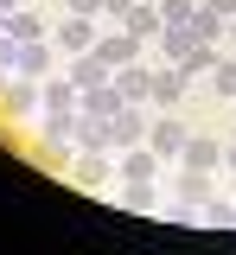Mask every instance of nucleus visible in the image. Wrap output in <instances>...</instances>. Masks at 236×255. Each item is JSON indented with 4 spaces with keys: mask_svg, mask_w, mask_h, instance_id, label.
<instances>
[{
    "mask_svg": "<svg viewBox=\"0 0 236 255\" xmlns=\"http://www.w3.org/2000/svg\"><path fill=\"white\" fill-rule=\"evenodd\" d=\"M147 128H153V122L140 115V102H128V109L109 122V147H121V153H128V147H140V140H147Z\"/></svg>",
    "mask_w": 236,
    "mask_h": 255,
    "instance_id": "f257e3e1",
    "label": "nucleus"
},
{
    "mask_svg": "<svg viewBox=\"0 0 236 255\" xmlns=\"http://www.w3.org/2000/svg\"><path fill=\"white\" fill-rule=\"evenodd\" d=\"M134 45H140V38L121 26V32H109V38H96V58L109 64V70H128V64H134Z\"/></svg>",
    "mask_w": 236,
    "mask_h": 255,
    "instance_id": "f03ea898",
    "label": "nucleus"
},
{
    "mask_svg": "<svg viewBox=\"0 0 236 255\" xmlns=\"http://www.w3.org/2000/svg\"><path fill=\"white\" fill-rule=\"evenodd\" d=\"M172 204H211V172H198V166H185L179 179H172Z\"/></svg>",
    "mask_w": 236,
    "mask_h": 255,
    "instance_id": "7ed1b4c3",
    "label": "nucleus"
},
{
    "mask_svg": "<svg viewBox=\"0 0 236 255\" xmlns=\"http://www.w3.org/2000/svg\"><path fill=\"white\" fill-rule=\"evenodd\" d=\"M147 147L160 159H172V153H185V128H179V115H160V122L147 128Z\"/></svg>",
    "mask_w": 236,
    "mask_h": 255,
    "instance_id": "20e7f679",
    "label": "nucleus"
},
{
    "mask_svg": "<svg viewBox=\"0 0 236 255\" xmlns=\"http://www.w3.org/2000/svg\"><path fill=\"white\" fill-rule=\"evenodd\" d=\"M58 51H70V58H83V51H96V26L70 13V26H58Z\"/></svg>",
    "mask_w": 236,
    "mask_h": 255,
    "instance_id": "39448f33",
    "label": "nucleus"
},
{
    "mask_svg": "<svg viewBox=\"0 0 236 255\" xmlns=\"http://www.w3.org/2000/svg\"><path fill=\"white\" fill-rule=\"evenodd\" d=\"M38 102H45V96H38V77H19V83H6V96H0L6 115H32Z\"/></svg>",
    "mask_w": 236,
    "mask_h": 255,
    "instance_id": "423d86ee",
    "label": "nucleus"
},
{
    "mask_svg": "<svg viewBox=\"0 0 236 255\" xmlns=\"http://www.w3.org/2000/svg\"><path fill=\"white\" fill-rule=\"evenodd\" d=\"M128 102H121V90L115 83H96V90H83V115H102V122H115Z\"/></svg>",
    "mask_w": 236,
    "mask_h": 255,
    "instance_id": "0eeeda50",
    "label": "nucleus"
},
{
    "mask_svg": "<svg viewBox=\"0 0 236 255\" xmlns=\"http://www.w3.org/2000/svg\"><path fill=\"white\" fill-rule=\"evenodd\" d=\"M109 77H115V70H109L96 51H83V58L70 64V83H77V90H96V83H109Z\"/></svg>",
    "mask_w": 236,
    "mask_h": 255,
    "instance_id": "6e6552de",
    "label": "nucleus"
},
{
    "mask_svg": "<svg viewBox=\"0 0 236 255\" xmlns=\"http://www.w3.org/2000/svg\"><path fill=\"white\" fill-rule=\"evenodd\" d=\"M115 90H121V102H140V96H153V70H140V64L115 70Z\"/></svg>",
    "mask_w": 236,
    "mask_h": 255,
    "instance_id": "1a4fd4ad",
    "label": "nucleus"
},
{
    "mask_svg": "<svg viewBox=\"0 0 236 255\" xmlns=\"http://www.w3.org/2000/svg\"><path fill=\"white\" fill-rule=\"evenodd\" d=\"M70 140H77L83 153H102V147H109V122H102V115H77V134H70Z\"/></svg>",
    "mask_w": 236,
    "mask_h": 255,
    "instance_id": "9d476101",
    "label": "nucleus"
},
{
    "mask_svg": "<svg viewBox=\"0 0 236 255\" xmlns=\"http://www.w3.org/2000/svg\"><path fill=\"white\" fill-rule=\"evenodd\" d=\"M217 159H224V147H217L211 134H185V166H198V172H211Z\"/></svg>",
    "mask_w": 236,
    "mask_h": 255,
    "instance_id": "9b49d317",
    "label": "nucleus"
},
{
    "mask_svg": "<svg viewBox=\"0 0 236 255\" xmlns=\"http://www.w3.org/2000/svg\"><path fill=\"white\" fill-rule=\"evenodd\" d=\"M153 102H160V109H179V102H185V77H179V70H153Z\"/></svg>",
    "mask_w": 236,
    "mask_h": 255,
    "instance_id": "f8f14e48",
    "label": "nucleus"
},
{
    "mask_svg": "<svg viewBox=\"0 0 236 255\" xmlns=\"http://www.w3.org/2000/svg\"><path fill=\"white\" fill-rule=\"evenodd\" d=\"M51 70V45L32 38V45H19V77H45Z\"/></svg>",
    "mask_w": 236,
    "mask_h": 255,
    "instance_id": "ddd939ff",
    "label": "nucleus"
},
{
    "mask_svg": "<svg viewBox=\"0 0 236 255\" xmlns=\"http://www.w3.org/2000/svg\"><path fill=\"white\" fill-rule=\"evenodd\" d=\"M153 166H160L153 147H128V153H121V179H153Z\"/></svg>",
    "mask_w": 236,
    "mask_h": 255,
    "instance_id": "4468645a",
    "label": "nucleus"
},
{
    "mask_svg": "<svg viewBox=\"0 0 236 255\" xmlns=\"http://www.w3.org/2000/svg\"><path fill=\"white\" fill-rule=\"evenodd\" d=\"M38 96H45V109H70V102H77V83H70V77H45V83H38Z\"/></svg>",
    "mask_w": 236,
    "mask_h": 255,
    "instance_id": "2eb2a0df",
    "label": "nucleus"
},
{
    "mask_svg": "<svg viewBox=\"0 0 236 255\" xmlns=\"http://www.w3.org/2000/svg\"><path fill=\"white\" fill-rule=\"evenodd\" d=\"M38 32H45V19H38V13H6V38H19V45H32Z\"/></svg>",
    "mask_w": 236,
    "mask_h": 255,
    "instance_id": "dca6fc26",
    "label": "nucleus"
},
{
    "mask_svg": "<svg viewBox=\"0 0 236 255\" xmlns=\"http://www.w3.org/2000/svg\"><path fill=\"white\" fill-rule=\"evenodd\" d=\"M121 26L134 32V38H147V32H166V26H160V6H134V13H128Z\"/></svg>",
    "mask_w": 236,
    "mask_h": 255,
    "instance_id": "f3484780",
    "label": "nucleus"
},
{
    "mask_svg": "<svg viewBox=\"0 0 236 255\" xmlns=\"http://www.w3.org/2000/svg\"><path fill=\"white\" fill-rule=\"evenodd\" d=\"M102 179H109V159H102V153H83V159H77V185H102Z\"/></svg>",
    "mask_w": 236,
    "mask_h": 255,
    "instance_id": "a211bd4d",
    "label": "nucleus"
},
{
    "mask_svg": "<svg viewBox=\"0 0 236 255\" xmlns=\"http://www.w3.org/2000/svg\"><path fill=\"white\" fill-rule=\"evenodd\" d=\"M192 0H160V26H192Z\"/></svg>",
    "mask_w": 236,
    "mask_h": 255,
    "instance_id": "6ab92c4d",
    "label": "nucleus"
},
{
    "mask_svg": "<svg viewBox=\"0 0 236 255\" xmlns=\"http://www.w3.org/2000/svg\"><path fill=\"white\" fill-rule=\"evenodd\" d=\"M204 223H211V230H230V223H236V211H230V204H217V198H211V204H204Z\"/></svg>",
    "mask_w": 236,
    "mask_h": 255,
    "instance_id": "aec40b11",
    "label": "nucleus"
},
{
    "mask_svg": "<svg viewBox=\"0 0 236 255\" xmlns=\"http://www.w3.org/2000/svg\"><path fill=\"white\" fill-rule=\"evenodd\" d=\"M211 77H217V96H236V58H224Z\"/></svg>",
    "mask_w": 236,
    "mask_h": 255,
    "instance_id": "412c9836",
    "label": "nucleus"
},
{
    "mask_svg": "<svg viewBox=\"0 0 236 255\" xmlns=\"http://www.w3.org/2000/svg\"><path fill=\"white\" fill-rule=\"evenodd\" d=\"M0 70H19V38H0Z\"/></svg>",
    "mask_w": 236,
    "mask_h": 255,
    "instance_id": "4be33fe9",
    "label": "nucleus"
},
{
    "mask_svg": "<svg viewBox=\"0 0 236 255\" xmlns=\"http://www.w3.org/2000/svg\"><path fill=\"white\" fill-rule=\"evenodd\" d=\"M70 13H77V19H90V13H102V0H70Z\"/></svg>",
    "mask_w": 236,
    "mask_h": 255,
    "instance_id": "5701e85b",
    "label": "nucleus"
},
{
    "mask_svg": "<svg viewBox=\"0 0 236 255\" xmlns=\"http://www.w3.org/2000/svg\"><path fill=\"white\" fill-rule=\"evenodd\" d=\"M102 6H109L115 19H128V13H134V0H102Z\"/></svg>",
    "mask_w": 236,
    "mask_h": 255,
    "instance_id": "b1692460",
    "label": "nucleus"
},
{
    "mask_svg": "<svg viewBox=\"0 0 236 255\" xmlns=\"http://www.w3.org/2000/svg\"><path fill=\"white\" fill-rule=\"evenodd\" d=\"M211 13H224V19H236V0H204Z\"/></svg>",
    "mask_w": 236,
    "mask_h": 255,
    "instance_id": "393cba45",
    "label": "nucleus"
},
{
    "mask_svg": "<svg viewBox=\"0 0 236 255\" xmlns=\"http://www.w3.org/2000/svg\"><path fill=\"white\" fill-rule=\"evenodd\" d=\"M0 13H19V0H0Z\"/></svg>",
    "mask_w": 236,
    "mask_h": 255,
    "instance_id": "a878e982",
    "label": "nucleus"
},
{
    "mask_svg": "<svg viewBox=\"0 0 236 255\" xmlns=\"http://www.w3.org/2000/svg\"><path fill=\"white\" fill-rule=\"evenodd\" d=\"M224 166H230V179H236V153H224Z\"/></svg>",
    "mask_w": 236,
    "mask_h": 255,
    "instance_id": "bb28decb",
    "label": "nucleus"
},
{
    "mask_svg": "<svg viewBox=\"0 0 236 255\" xmlns=\"http://www.w3.org/2000/svg\"><path fill=\"white\" fill-rule=\"evenodd\" d=\"M134 6H160V0H134Z\"/></svg>",
    "mask_w": 236,
    "mask_h": 255,
    "instance_id": "cd10ccee",
    "label": "nucleus"
},
{
    "mask_svg": "<svg viewBox=\"0 0 236 255\" xmlns=\"http://www.w3.org/2000/svg\"><path fill=\"white\" fill-rule=\"evenodd\" d=\"M230 26H236V19H230Z\"/></svg>",
    "mask_w": 236,
    "mask_h": 255,
    "instance_id": "c85d7f7f",
    "label": "nucleus"
}]
</instances>
